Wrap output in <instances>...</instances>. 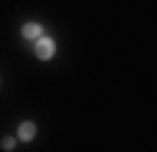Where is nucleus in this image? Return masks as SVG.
<instances>
[{"label": "nucleus", "instance_id": "nucleus-1", "mask_svg": "<svg viewBox=\"0 0 157 152\" xmlns=\"http://www.w3.org/2000/svg\"><path fill=\"white\" fill-rule=\"evenodd\" d=\"M36 53H38V58H51L53 56V41L51 38H38Z\"/></svg>", "mask_w": 157, "mask_h": 152}, {"label": "nucleus", "instance_id": "nucleus-3", "mask_svg": "<svg viewBox=\"0 0 157 152\" xmlns=\"http://www.w3.org/2000/svg\"><path fill=\"white\" fill-rule=\"evenodd\" d=\"M33 134H36V127L31 124V122L21 124V137H23V139H33Z\"/></svg>", "mask_w": 157, "mask_h": 152}, {"label": "nucleus", "instance_id": "nucleus-2", "mask_svg": "<svg viewBox=\"0 0 157 152\" xmlns=\"http://www.w3.org/2000/svg\"><path fill=\"white\" fill-rule=\"evenodd\" d=\"M23 36L25 38H38V36H41V25H38V23H28L23 28Z\"/></svg>", "mask_w": 157, "mask_h": 152}]
</instances>
